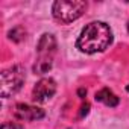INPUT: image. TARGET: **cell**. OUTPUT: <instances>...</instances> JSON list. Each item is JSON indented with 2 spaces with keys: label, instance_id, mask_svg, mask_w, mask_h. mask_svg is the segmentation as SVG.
Wrapping results in <instances>:
<instances>
[{
  "label": "cell",
  "instance_id": "obj_1",
  "mask_svg": "<svg viewBox=\"0 0 129 129\" xmlns=\"http://www.w3.org/2000/svg\"><path fill=\"white\" fill-rule=\"evenodd\" d=\"M112 43V30L103 21H93L87 24L79 38H78V49L84 53H97L106 50Z\"/></svg>",
  "mask_w": 129,
  "mask_h": 129
},
{
  "label": "cell",
  "instance_id": "obj_2",
  "mask_svg": "<svg viewBox=\"0 0 129 129\" xmlns=\"http://www.w3.org/2000/svg\"><path fill=\"white\" fill-rule=\"evenodd\" d=\"M56 53V40L52 34H44L37 44V62L34 66V72L37 75L47 73L53 66V58Z\"/></svg>",
  "mask_w": 129,
  "mask_h": 129
},
{
  "label": "cell",
  "instance_id": "obj_3",
  "mask_svg": "<svg viewBox=\"0 0 129 129\" xmlns=\"http://www.w3.org/2000/svg\"><path fill=\"white\" fill-rule=\"evenodd\" d=\"M87 9V2L82 0H58L52 5L53 18L59 23L69 24L78 20Z\"/></svg>",
  "mask_w": 129,
  "mask_h": 129
},
{
  "label": "cell",
  "instance_id": "obj_4",
  "mask_svg": "<svg viewBox=\"0 0 129 129\" xmlns=\"http://www.w3.org/2000/svg\"><path fill=\"white\" fill-rule=\"evenodd\" d=\"M26 79L24 69L21 66H12L2 73V84H0V94L2 97H9L20 91Z\"/></svg>",
  "mask_w": 129,
  "mask_h": 129
},
{
  "label": "cell",
  "instance_id": "obj_5",
  "mask_svg": "<svg viewBox=\"0 0 129 129\" xmlns=\"http://www.w3.org/2000/svg\"><path fill=\"white\" fill-rule=\"evenodd\" d=\"M56 93V82L52 78H43L38 81L32 90V99L37 103H44L50 100Z\"/></svg>",
  "mask_w": 129,
  "mask_h": 129
},
{
  "label": "cell",
  "instance_id": "obj_6",
  "mask_svg": "<svg viewBox=\"0 0 129 129\" xmlns=\"http://www.w3.org/2000/svg\"><path fill=\"white\" fill-rule=\"evenodd\" d=\"M14 115L18 120H24V121H34V120H40L46 115L44 109L34 106V105H27V103H18L14 108Z\"/></svg>",
  "mask_w": 129,
  "mask_h": 129
},
{
  "label": "cell",
  "instance_id": "obj_7",
  "mask_svg": "<svg viewBox=\"0 0 129 129\" xmlns=\"http://www.w3.org/2000/svg\"><path fill=\"white\" fill-rule=\"evenodd\" d=\"M96 102H100V103H103V105H106V106H109V108H114V106H117L118 105V97L109 90V88H102L100 91H97L96 93Z\"/></svg>",
  "mask_w": 129,
  "mask_h": 129
},
{
  "label": "cell",
  "instance_id": "obj_8",
  "mask_svg": "<svg viewBox=\"0 0 129 129\" xmlns=\"http://www.w3.org/2000/svg\"><path fill=\"white\" fill-rule=\"evenodd\" d=\"M24 35H26V32H24V29L23 27H14L12 30H9V34H8V37H9V40H12V41H15V43H20L21 40H24Z\"/></svg>",
  "mask_w": 129,
  "mask_h": 129
},
{
  "label": "cell",
  "instance_id": "obj_9",
  "mask_svg": "<svg viewBox=\"0 0 129 129\" xmlns=\"http://www.w3.org/2000/svg\"><path fill=\"white\" fill-rule=\"evenodd\" d=\"M88 112H90V103H87V102H85V103L81 106V112H79V117H81V118H84V117H85Z\"/></svg>",
  "mask_w": 129,
  "mask_h": 129
},
{
  "label": "cell",
  "instance_id": "obj_10",
  "mask_svg": "<svg viewBox=\"0 0 129 129\" xmlns=\"http://www.w3.org/2000/svg\"><path fill=\"white\" fill-rule=\"evenodd\" d=\"M2 129H23V127L20 124H17V123H3Z\"/></svg>",
  "mask_w": 129,
  "mask_h": 129
},
{
  "label": "cell",
  "instance_id": "obj_11",
  "mask_svg": "<svg viewBox=\"0 0 129 129\" xmlns=\"http://www.w3.org/2000/svg\"><path fill=\"white\" fill-rule=\"evenodd\" d=\"M78 93H79V96H81V97H82V99H84V97H85V96H87V90H84V88H81V90H79V91H78Z\"/></svg>",
  "mask_w": 129,
  "mask_h": 129
},
{
  "label": "cell",
  "instance_id": "obj_12",
  "mask_svg": "<svg viewBox=\"0 0 129 129\" xmlns=\"http://www.w3.org/2000/svg\"><path fill=\"white\" fill-rule=\"evenodd\" d=\"M126 90H127V93H129V85H127V87H126Z\"/></svg>",
  "mask_w": 129,
  "mask_h": 129
},
{
  "label": "cell",
  "instance_id": "obj_13",
  "mask_svg": "<svg viewBox=\"0 0 129 129\" xmlns=\"http://www.w3.org/2000/svg\"><path fill=\"white\" fill-rule=\"evenodd\" d=\"M127 30H129V21H127Z\"/></svg>",
  "mask_w": 129,
  "mask_h": 129
}]
</instances>
